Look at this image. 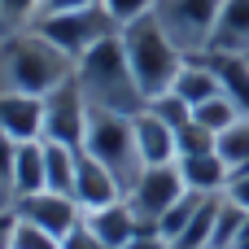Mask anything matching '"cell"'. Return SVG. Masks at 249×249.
Returning <instances> with one entry per match:
<instances>
[{"mask_svg": "<svg viewBox=\"0 0 249 249\" xmlns=\"http://www.w3.org/2000/svg\"><path fill=\"white\" fill-rule=\"evenodd\" d=\"M35 31H39L48 44H57L70 61H79L83 53H92L101 39L118 35V26H114V18L101 9V0H96V4H83V9H66V13H44V18L35 22Z\"/></svg>", "mask_w": 249, "mask_h": 249, "instance_id": "5", "label": "cell"}, {"mask_svg": "<svg viewBox=\"0 0 249 249\" xmlns=\"http://www.w3.org/2000/svg\"><path fill=\"white\" fill-rule=\"evenodd\" d=\"M149 109H153L166 127H175V131L193 123V105H188L179 92H162V96H153V101H149Z\"/></svg>", "mask_w": 249, "mask_h": 249, "instance_id": "24", "label": "cell"}, {"mask_svg": "<svg viewBox=\"0 0 249 249\" xmlns=\"http://www.w3.org/2000/svg\"><path fill=\"white\" fill-rule=\"evenodd\" d=\"M83 219H88V228H92V232L101 236V245H105V249H123L127 241H131V236H136V232H144L127 197H123V201H114V206L88 210Z\"/></svg>", "mask_w": 249, "mask_h": 249, "instance_id": "14", "label": "cell"}, {"mask_svg": "<svg viewBox=\"0 0 249 249\" xmlns=\"http://www.w3.org/2000/svg\"><path fill=\"white\" fill-rule=\"evenodd\" d=\"M206 61L214 66L223 96H228L241 114H249V57L245 53H206Z\"/></svg>", "mask_w": 249, "mask_h": 249, "instance_id": "16", "label": "cell"}, {"mask_svg": "<svg viewBox=\"0 0 249 249\" xmlns=\"http://www.w3.org/2000/svg\"><path fill=\"white\" fill-rule=\"evenodd\" d=\"M88 96L79 88V79L61 83L57 92L44 96V140H57V144H70V149H83V131H88Z\"/></svg>", "mask_w": 249, "mask_h": 249, "instance_id": "8", "label": "cell"}, {"mask_svg": "<svg viewBox=\"0 0 249 249\" xmlns=\"http://www.w3.org/2000/svg\"><path fill=\"white\" fill-rule=\"evenodd\" d=\"M201 201H206L201 193H184V197H179V201H175V206L158 219V236H166V241L175 245V241H179V232H184V228L193 223V214L201 210Z\"/></svg>", "mask_w": 249, "mask_h": 249, "instance_id": "21", "label": "cell"}, {"mask_svg": "<svg viewBox=\"0 0 249 249\" xmlns=\"http://www.w3.org/2000/svg\"><path fill=\"white\" fill-rule=\"evenodd\" d=\"M175 149H179V158H193V153H210V149H214V136H210V131H206V127L193 118L188 127H179V131H175ZM179 158H175V162H179Z\"/></svg>", "mask_w": 249, "mask_h": 249, "instance_id": "28", "label": "cell"}, {"mask_svg": "<svg viewBox=\"0 0 249 249\" xmlns=\"http://www.w3.org/2000/svg\"><path fill=\"white\" fill-rule=\"evenodd\" d=\"M219 4L223 0H158L153 18L179 44L184 57H201V53H210V35H214Z\"/></svg>", "mask_w": 249, "mask_h": 249, "instance_id": "6", "label": "cell"}, {"mask_svg": "<svg viewBox=\"0 0 249 249\" xmlns=\"http://www.w3.org/2000/svg\"><path fill=\"white\" fill-rule=\"evenodd\" d=\"M13 214L26 219V223H35V228H44V232L57 236V241L83 223V206H79L74 197H66V193H48V188H44V193H31V197H18Z\"/></svg>", "mask_w": 249, "mask_h": 249, "instance_id": "9", "label": "cell"}, {"mask_svg": "<svg viewBox=\"0 0 249 249\" xmlns=\"http://www.w3.org/2000/svg\"><path fill=\"white\" fill-rule=\"evenodd\" d=\"M210 53H249V0H223L219 4Z\"/></svg>", "mask_w": 249, "mask_h": 249, "instance_id": "15", "label": "cell"}, {"mask_svg": "<svg viewBox=\"0 0 249 249\" xmlns=\"http://www.w3.org/2000/svg\"><path fill=\"white\" fill-rule=\"evenodd\" d=\"M123 249H171V241L144 228V232H136V236H131V241H127V245H123Z\"/></svg>", "mask_w": 249, "mask_h": 249, "instance_id": "31", "label": "cell"}, {"mask_svg": "<svg viewBox=\"0 0 249 249\" xmlns=\"http://www.w3.org/2000/svg\"><path fill=\"white\" fill-rule=\"evenodd\" d=\"M39 22V0H0V39L31 31Z\"/></svg>", "mask_w": 249, "mask_h": 249, "instance_id": "23", "label": "cell"}, {"mask_svg": "<svg viewBox=\"0 0 249 249\" xmlns=\"http://www.w3.org/2000/svg\"><path fill=\"white\" fill-rule=\"evenodd\" d=\"M184 193H188V188H184V175H179V166L171 162V166H144V171L136 175V184L127 188V201H131L140 228L158 232V219H162Z\"/></svg>", "mask_w": 249, "mask_h": 249, "instance_id": "7", "label": "cell"}, {"mask_svg": "<svg viewBox=\"0 0 249 249\" xmlns=\"http://www.w3.org/2000/svg\"><path fill=\"white\" fill-rule=\"evenodd\" d=\"M175 166H179L188 193H201V197H223V193H228L232 166L219 158V149H210V153H193V158H179Z\"/></svg>", "mask_w": 249, "mask_h": 249, "instance_id": "13", "label": "cell"}, {"mask_svg": "<svg viewBox=\"0 0 249 249\" xmlns=\"http://www.w3.org/2000/svg\"><path fill=\"white\" fill-rule=\"evenodd\" d=\"M13 188H18V197H31V193H44L48 188V175H44V140L18 144V153H13Z\"/></svg>", "mask_w": 249, "mask_h": 249, "instance_id": "18", "label": "cell"}, {"mask_svg": "<svg viewBox=\"0 0 249 249\" xmlns=\"http://www.w3.org/2000/svg\"><path fill=\"white\" fill-rule=\"evenodd\" d=\"M83 4H96V0H39V18L44 13H66V9H83Z\"/></svg>", "mask_w": 249, "mask_h": 249, "instance_id": "32", "label": "cell"}, {"mask_svg": "<svg viewBox=\"0 0 249 249\" xmlns=\"http://www.w3.org/2000/svg\"><path fill=\"white\" fill-rule=\"evenodd\" d=\"M61 249H105V245H101V236H96V232L88 228V219H83L74 232H66V236H61Z\"/></svg>", "mask_w": 249, "mask_h": 249, "instance_id": "29", "label": "cell"}, {"mask_svg": "<svg viewBox=\"0 0 249 249\" xmlns=\"http://www.w3.org/2000/svg\"><path fill=\"white\" fill-rule=\"evenodd\" d=\"M214 149H219V158L236 171V166H245L249 162V114H241L228 131H219L214 136Z\"/></svg>", "mask_w": 249, "mask_h": 249, "instance_id": "20", "label": "cell"}, {"mask_svg": "<svg viewBox=\"0 0 249 249\" xmlns=\"http://www.w3.org/2000/svg\"><path fill=\"white\" fill-rule=\"evenodd\" d=\"M70 79H74V61L57 44H48L35 26L0 39V92L48 96Z\"/></svg>", "mask_w": 249, "mask_h": 249, "instance_id": "1", "label": "cell"}, {"mask_svg": "<svg viewBox=\"0 0 249 249\" xmlns=\"http://www.w3.org/2000/svg\"><path fill=\"white\" fill-rule=\"evenodd\" d=\"M70 197H74V201L83 206V214H88V210H101V206L123 201L127 188H123V179H118L105 162H96L92 153L79 149V171H74V193H70Z\"/></svg>", "mask_w": 249, "mask_h": 249, "instance_id": "10", "label": "cell"}, {"mask_svg": "<svg viewBox=\"0 0 249 249\" xmlns=\"http://www.w3.org/2000/svg\"><path fill=\"white\" fill-rule=\"evenodd\" d=\"M171 92H179L193 109L201 105V101H210V96H219L223 88H219V74H214V66L206 61V53L201 57H188L184 66H179V74H175V88Z\"/></svg>", "mask_w": 249, "mask_h": 249, "instance_id": "17", "label": "cell"}, {"mask_svg": "<svg viewBox=\"0 0 249 249\" xmlns=\"http://www.w3.org/2000/svg\"><path fill=\"white\" fill-rule=\"evenodd\" d=\"M0 131H4L13 144L44 140V96L0 92Z\"/></svg>", "mask_w": 249, "mask_h": 249, "instance_id": "11", "label": "cell"}, {"mask_svg": "<svg viewBox=\"0 0 249 249\" xmlns=\"http://www.w3.org/2000/svg\"><path fill=\"white\" fill-rule=\"evenodd\" d=\"M232 249H249V219H245V228H241V236H236V245Z\"/></svg>", "mask_w": 249, "mask_h": 249, "instance_id": "34", "label": "cell"}, {"mask_svg": "<svg viewBox=\"0 0 249 249\" xmlns=\"http://www.w3.org/2000/svg\"><path fill=\"white\" fill-rule=\"evenodd\" d=\"M245 57H249V53H245Z\"/></svg>", "mask_w": 249, "mask_h": 249, "instance_id": "35", "label": "cell"}, {"mask_svg": "<svg viewBox=\"0 0 249 249\" xmlns=\"http://www.w3.org/2000/svg\"><path fill=\"white\" fill-rule=\"evenodd\" d=\"M101 9L114 18V26L123 31V26H131V22H140V18H149L153 9H158V0H101Z\"/></svg>", "mask_w": 249, "mask_h": 249, "instance_id": "26", "label": "cell"}, {"mask_svg": "<svg viewBox=\"0 0 249 249\" xmlns=\"http://www.w3.org/2000/svg\"><path fill=\"white\" fill-rule=\"evenodd\" d=\"M83 153H92L96 162H105L123 188L136 184V175L144 171L140 149H136V131H131V114H114V109H96L88 114V131H83Z\"/></svg>", "mask_w": 249, "mask_h": 249, "instance_id": "4", "label": "cell"}, {"mask_svg": "<svg viewBox=\"0 0 249 249\" xmlns=\"http://www.w3.org/2000/svg\"><path fill=\"white\" fill-rule=\"evenodd\" d=\"M228 201H236L241 210L249 214V171H232V179H228V193H223Z\"/></svg>", "mask_w": 249, "mask_h": 249, "instance_id": "30", "label": "cell"}, {"mask_svg": "<svg viewBox=\"0 0 249 249\" xmlns=\"http://www.w3.org/2000/svg\"><path fill=\"white\" fill-rule=\"evenodd\" d=\"M74 79L88 96V105L96 109H114V114H140L149 101L131 74V61H127V48L118 35L101 39L92 53H83L74 61Z\"/></svg>", "mask_w": 249, "mask_h": 249, "instance_id": "2", "label": "cell"}, {"mask_svg": "<svg viewBox=\"0 0 249 249\" xmlns=\"http://www.w3.org/2000/svg\"><path fill=\"white\" fill-rule=\"evenodd\" d=\"M193 118H197V123H201V127H206L210 136H219V131H228V127H232L236 118H241V109H236V105H232V101H228V96L219 92V96L201 101V105L193 109Z\"/></svg>", "mask_w": 249, "mask_h": 249, "instance_id": "22", "label": "cell"}, {"mask_svg": "<svg viewBox=\"0 0 249 249\" xmlns=\"http://www.w3.org/2000/svg\"><path fill=\"white\" fill-rule=\"evenodd\" d=\"M13 153H18V144L0 131V210H13V206H18V188H13Z\"/></svg>", "mask_w": 249, "mask_h": 249, "instance_id": "27", "label": "cell"}, {"mask_svg": "<svg viewBox=\"0 0 249 249\" xmlns=\"http://www.w3.org/2000/svg\"><path fill=\"white\" fill-rule=\"evenodd\" d=\"M131 131H136V149H140V162L144 166H171L179 158L175 149V127H166L149 105L140 114H131Z\"/></svg>", "mask_w": 249, "mask_h": 249, "instance_id": "12", "label": "cell"}, {"mask_svg": "<svg viewBox=\"0 0 249 249\" xmlns=\"http://www.w3.org/2000/svg\"><path fill=\"white\" fill-rule=\"evenodd\" d=\"M9 236H13V210H0V249H9Z\"/></svg>", "mask_w": 249, "mask_h": 249, "instance_id": "33", "label": "cell"}, {"mask_svg": "<svg viewBox=\"0 0 249 249\" xmlns=\"http://www.w3.org/2000/svg\"><path fill=\"white\" fill-rule=\"evenodd\" d=\"M9 249H61L57 236H48L44 228H35V223H26V219H18L13 214V236H9Z\"/></svg>", "mask_w": 249, "mask_h": 249, "instance_id": "25", "label": "cell"}, {"mask_svg": "<svg viewBox=\"0 0 249 249\" xmlns=\"http://www.w3.org/2000/svg\"><path fill=\"white\" fill-rule=\"evenodd\" d=\"M74 171H79V149L44 140V175H48V193H74Z\"/></svg>", "mask_w": 249, "mask_h": 249, "instance_id": "19", "label": "cell"}, {"mask_svg": "<svg viewBox=\"0 0 249 249\" xmlns=\"http://www.w3.org/2000/svg\"><path fill=\"white\" fill-rule=\"evenodd\" d=\"M118 39H123V48H127V61H131V74H136L144 101H153V96H162V92L175 88V74H179V66H184L188 57H184L179 44L162 31V22H158L153 13L140 18V22H131V26H123Z\"/></svg>", "mask_w": 249, "mask_h": 249, "instance_id": "3", "label": "cell"}]
</instances>
